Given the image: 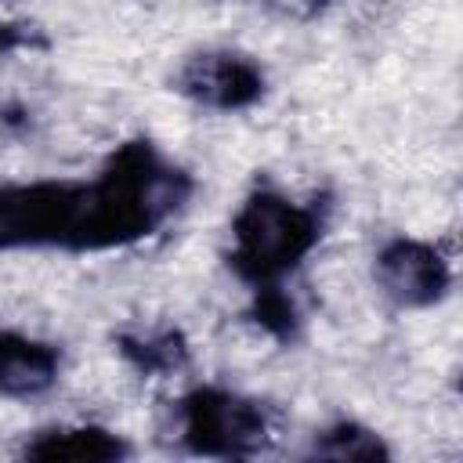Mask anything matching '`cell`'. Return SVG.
<instances>
[{
  "label": "cell",
  "instance_id": "8fae6325",
  "mask_svg": "<svg viewBox=\"0 0 463 463\" xmlns=\"http://www.w3.org/2000/svg\"><path fill=\"white\" fill-rule=\"evenodd\" d=\"M47 40L40 36V29L33 25H22V22H0V58L4 54H14V51H33V47H43Z\"/></svg>",
  "mask_w": 463,
  "mask_h": 463
},
{
  "label": "cell",
  "instance_id": "ba28073f",
  "mask_svg": "<svg viewBox=\"0 0 463 463\" xmlns=\"http://www.w3.org/2000/svg\"><path fill=\"white\" fill-rule=\"evenodd\" d=\"M119 358L141 376H177L192 365V344L177 326L123 329L112 336Z\"/></svg>",
  "mask_w": 463,
  "mask_h": 463
},
{
  "label": "cell",
  "instance_id": "3957f363",
  "mask_svg": "<svg viewBox=\"0 0 463 463\" xmlns=\"http://www.w3.org/2000/svg\"><path fill=\"white\" fill-rule=\"evenodd\" d=\"M174 430L192 456L250 459L275 441V416L260 398L221 383H199L174 402Z\"/></svg>",
  "mask_w": 463,
  "mask_h": 463
},
{
  "label": "cell",
  "instance_id": "5b68a950",
  "mask_svg": "<svg viewBox=\"0 0 463 463\" xmlns=\"http://www.w3.org/2000/svg\"><path fill=\"white\" fill-rule=\"evenodd\" d=\"M373 279L376 289L402 311H423L449 297L452 289V264L449 257L412 235L387 239L373 257Z\"/></svg>",
  "mask_w": 463,
  "mask_h": 463
},
{
  "label": "cell",
  "instance_id": "52a82bcc",
  "mask_svg": "<svg viewBox=\"0 0 463 463\" xmlns=\"http://www.w3.org/2000/svg\"><path fill=\"white\" fill-rule=\"evenodd\" d=\"M130 452H134L130 441L101 423L40 427L18 449L22 459H58V463H116L127 459Z\"/></svg>",
  "mask_w": 463,
  "mask_h": 463
},
{
  "label": "cell",
  "instance_id": "9c48e42d",
  "mask_svg": "<svg viewBox=\"0 0 463 463\" xmlns=\"http://www.w3.org/2000/svg\"><path fill=\"white\" fill-rule=\"evenodd\" d=\"M307 456H315V459H340V463H351V459H358V463H383V459H391V445L373 427L340 416V420H333L329 427H322L311 438Z\"/></svg>",
  "mask_w": 463,
  "mask_h": 463
},
{
  "label": "cell",
  "instance_id": "8992f818",
  "mask_svg": "<svg viewBox=\"0 0 463 463\" xmlns=\"http://www.w3.org/2000/svg\"><path fill=\"white\" fill-rule=\"evenodd\" d=\"M61 376V347L18 329H0V398H40Z\"/></svg>",
  "mask_w": 463,
  "mask_h": 463
},
{
  "label": "cell",
  "instance_id": "7a4b0ae2",
  "mask_svg": "<svg viewBox=\"0 0 463 463\" xmlns=\"http://www.w3.org/2000/svg\"><path fill=\"white\" fill-rule=\"evenodd\" d=\"M329 213L333 203L326 192L300 203L271 184H253L232 213V246L224 253L228 271L246 289L286 286L326 239Z\"/></svg>",
  "mask_w": 463,
  "mask_h": 463
},
{
  "label": "cell",
  "instance_id": "30bf717a",
  "mask_svg": "<svg viewBox=\"0 0 463 463\" xmlns=\"http://www.w3.org/2000/svg\"><path fill=\"white\" fill-rule=\"evenodd\" d=\"M246 318L268 333L279 344H293L300 336V307L286 286H268V289H250V307Z\"/></svg>",
  "mask_w": 463,
  "mask_h": 463
},
{
  "label": "cell",
  "instance_id": "6da1fadb",
  "mask_svg": "<svg viewBox=\"0 0 463 463\" xmlns=\"http://www.w3.org/2000/svg\"><path fill=\"white\" fill-rule=\"evenodd\" d=\"M195 177L152 137L116 145L94 177L0 184V253H105L159 235L184 213Z\"/></svg>",
  "mask_w": 463,
  "mask_h": 463
},
{
  "label": "cell",
  "instance_id": "277c9868",
  "mask_svg": "<svg viewBox=\"0 0 463 463\" xmlns=\"http://www.w3.org/2000/svg\"><path fill=\"white\" fill-rule=\"evenodd\" d=\"M170 87L210 112H246L268 94V72L264 65L235 47H203L192 51L177 72L170 76Z\"/></svg>",
  "mask_w": 463,
  "mask_h": 463
}]
</instances>
